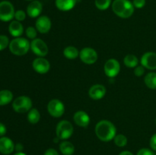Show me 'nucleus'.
I'll return each instance as SVG.
<instances>
[{"label":"nucleus","instance_id":"obj_1","mask_svg":"<svg viewBox=\"0 0 156 155\" xmlns=\"http://www.w3.org/2000/svg\"><path fill=\"white\" fill-rule=\"evenodd\" d=\"M95 134L102 141L108 142L114 138L117 134V129L111 122L108 120H101L95 126Z\"/></svg>","mask_w":156,"mask_h":155},{"label":"nucleus","instance_id":"obj_2","mask_svg":"<svg viewBox=\"0 0 156 155\" xmlns=\"http://www.w3.org/2000/svg\"><path fill=\"white\" fill-rule=\"evenodd\" d=\"M112 10L116 15L121 18H128L134 13V6L129 0H114Z\"/></svg>","mask_w":156,"mask_h":155},{"label":"nucleus","instance_id":"obj_3","mask_svg":"<svg viewBox=\"0 0 156 155\" xmlns=\"http://www.w3.org/2000/svg\"><path fill=\"white\" fill-rule=\"evenodd\" d=\"M11 53L15 56H24L28 53L30 49V43L26 38L16 37L10 41L9 46Z\"/></svg>","mask_w":156,"mask_h":155},{"label":"nucleus","instance_id":"obj_4","mask_svg":"<svg viewBox=\"0 0 156 155\" xmlns=\"http://www.w3.org/2000/svg\"><path fill=\"white\" fill-rule=\"evenodd\" d=\"M73 126L70 122L62 120L56 126V136L59 140H67L73 135Z\"/></svg>","mask_w":156,"mask_h":155},{"label":"nucleus","instance_id":"obj_5","mask_svg":"<svg viewBox=\"0 0 156 155\" xmlns=\"http://www.w3.org/2000/svg\"><path fill=\"white\" fill-rule=\"evenodd\" d=\"M32 107V101L27 96H20L12 102V108L18 113H24L29 112Z\"/></svg>","mask_w":156,"mask_h":155},{"label":"nucleus","instance_id":"obj_6","mask_svg":"<svg viewBox=\"0 0 156 155\" xmlns=\"http://www.w3.org/2000/svg\"><path fill=\"white\" fill-rule=\"evenodd\" d=\"M15 9L10 2L2 1L0 2V21H10L15 18Z\"/></svg>","mask_w":156,"mask_h":155},{"label":"nucleus","instance_id":"obj_7","mask_svg":"<svg viewBox=\"0 0 156 155\" xmlns=\"http://www.w3.org/2000/svg\"><path fill=\"white\" fill-rule=\"evenodd\" d=\"M47 111L51 116L59 118L65 112V106L61 100L53 99L47 104Z\"/></svg>","mask_w":156,"mask_h":155},{"label":"nucleus","instance_id":"obj_8","mask_svg":"<svg viewBox=\"0 0 156 155\" xmlns=\"http://www.w3.org/2000/svg\"><path fill=\"white\" fill-rule=\"evenodd\" d=\"M30 50L39 57H44L48 53V46L43 40L35 38L30 42Z\"/></svg>","mask_w":156,"mask_h":155},{"label":"nucleus","instance_id":"obj_9","mask_svg":"<svg viewBox=\"0 0 156 155\" xmlns=\"http://www.w3.org/2000/svg\"><path fill=\"white\" fill-rule=\"evenodd\" d=\"M79 57L82 62L87 65H91L97 62L98 53L91 47H85L79 52Z\"/></svg>","mask_w":156,"mask_h":155},{"label":"nucleus","instance_id":"obj_10","mask_svg":"<svg viewBox=\"0 0 156 155\" xmlns=\"http://www.w3.org/2000/svg\"><path fill=\"white\" fill-rule=\"evenodd\" d=\"M105 74L109 78H114L120 71V62L115 59H110L105 62L104 66Z\"/></svg>","mask_w":156,"mask_h":155},{"label":"nucleus","instance_id":"obj_11","mask_svg":"<svg viewBox=\"0 0 156 155\" xmlns=\"http://www.w3.org/2000/svg\"><path fill=\"white\" fill-rule=\"evenodd\" d=\"M34 70L39 74H44L49 71L50 68V64L47 59L43 57H39L35 59L32 63Z\"/></svg>","mask_w":156,"mask_h":155},{"label":"nucleus","instance_id":"obj_12","mask_svg":"<svg viewBox=\"0 0 156 155\" xmlns=\"http://www.w3.org/2000/svg\"><path fill=\"white\" fill-rule=\"evenodd\" d=\"M141 65L149 70L156 69V53L154 52H147L141 58Z\"/></svg>","mask_w":156,"mask_h":155},{"label":"nucleus","instance_id":"obj_13","mask_svg":"<svg viewBox=\"0 0 156 155\" xmlns=\"http://www.w3.org/2000/svg\"><path fill=\"white\" fill-rule=\"evenodd\" d=\"M36 29L41 33H47L51 28V21L46 15L40 16L35 23Z\"/></svg>","mask_w":156,"mask_h":155},{"label":"nucleus","instance_id":"obj_14","mask_svg":"<svg viewBox=\"0 0 156 155\" xmlns=\"http://www.w3.org/2000/svg\"><path fill=\"white\" fill-rule=\"evenodd\" d=\"M15 150V144L11 138L8 137L0 138V153L4 155H9Z\"/></svg>","mask_w":156,"mask_h":155},{"label":"nucleus","instance_id":"obj_15","mask_svg":"<svg viewBox=\"0 0 156 155\" xmlns=\"http://www.w3.org/2000/svg\"><path fill=\"white\" fill-rule=\"evenodd\" d=\"M106 94V88L102 84H94L90 88L88 95L93 100H101Z\"/></svg>","mask_w":156,"mask_h":155},{"label":"nucleus","instance_id":"obj_16","mask_svg":"<svg viewBox=\"0 0 156 155\" xmlns=\"http://www.w3.org/2000/svg\"><path fill=\"white\" fill-rule=\"evenodd\" d=\"M43 10L42 3L37 0H34L27 5V14L29 17L32 18L40 16Z\"/></svg>","mask_w":156,"mask_h":155},{"label":"nucleus","instance_id":"obj_17","mask_svg":"<svg viewBox=\"0 0 156 155\" xmlns=\"http://www.w3.org/2000/svg\"><path fill=\"white\" fill-rule=\"evenodd\" d=\"M73 120L77 126L85 128L89 125L90 117L85 111H77L73 115Z\"/></svg>","mask_w":156,"mask_h":155},{"label":"nucleus","instance_id":"obj_18","mask_svg":"<svg viewBox=\"0 0 156 155\" xmlns=\"http://www.w3.org/2000/svg\"><path fill=\"white\" fill-rule=\"evenodd\" d=\"M9 33L14 37H20L24 33V27L20 21H12L9 26Z\"/></svg>","mask_w":156,"mask_h":155},{"label":"nucleus","instance_id":"obj_19","mask_svg":"<svg viewBox=\"0 0 156 155\" xmlns=\"http://www.w3.org/2000/svg\"><path fill=\"white\" fill-rule=\"evenodd\" d=\"M77 0H56V6L59 10L67 12L76 6Z\"/></svg>","mask_w":156,"mask_h":155},{"label":"nucleus","instance_id":"obj_20","mask_svg":"<svg viewBox=\"0 0 156 155\" xmlns=\"http://www.w3.org/2000/svg\"><path fill=\"white\" fill-rule=\"evenodd\" d=\"M59 150L63 155H73L75 152V147L69 141H64L59 144Z\"/></svg>","mask_w":156,"mask_h":155},{"label":"nucleus","instance_id":"obj_21","mask_svg":"<svg viewBox=\"0 0 156 155\" xmlns=\"http://www.w3.org/2000/svg\"><path fill=\"white\" fill-rule=\"evenodd\" d=\"M13 94L9 90L0 91V106H5L12 101Z\"/></svg>","mask_w":156,"mask_h":155},{"label":"nucleus","instance_id":"obj_22","mask_svg":"<svg viewBox=\"0 0 156 155\" xmlns=\"http://www.w3.org/2000/svg\"><path fill=\"white\" fill-rule=\"evenodd\" d=\"M63 55L69 59H76L79 56V52L76 47L73 46H69L64 49Z\"/></svg>","mask_w":156,"mask_h":155},{"label":"nucleus","instance_id":"obj_23","mask_svg":"<svg viewBox=\"0 0 156 155\" xmlns=\"http://www.w3.org/2000/svg\"><path fill=\"white\" fill-rule=\"evenodd\" d=\"M144 81L148 88L152 90H156V73H148L145 77Z\"/></svg>","mask_w":156,"mask_h":155},{"label":"nucleus","instance_id":"obj_24","mask_svg":"<svg viewBox=\"0 0 156 155\" xmlns=\"http://www.w3.org/2000/svg\"><path fill=\"white\" fill-rule=\"evenodd\" d=\"M41 119V113L35 108H31L27 112V120L31 124H36Z\"/></svg>","mask_w":156,"mask_h":155},{"label":"nucleus","instance_id":"obj_25","mask_svg":"<svg viewBox=\"0 0 156 155\" xmlns=\"http://www.w3.org/2000/svg\"><path fill=\"white\" fill-rule=\"evenodd\" d=\"M123 62H124V65L128 68H136L139 64V59L134 55L129 54L125 56Z\"/></svg>","mask_w":156,"mask_h":155},{"label":"nucleus","instance_id":"obj_26","mask_svg":"<svg viewBox=\"0 0 156 155\" xmlns=\"http://www.w3.org/2000/svg\"><path fill=\"white\" fill-rule=\"evenodd\" d=\"M114 144L117 146V147H123L127 144V138L124 135H117L114 138Z\"/></svg>","mask_w":156,"mask_h":155},{"label":"nucleus","instance_id":"obj_27","mask_svg":"<svg viewBox=\"0 0 156 155\" xmlns=\"http://www.w3.org/2000/svg\"><path fill=\"white\" fill-rule=\"evenodd\" d=\"M94 4L98 9L104 11L109 8L111 4V0H95Z\"/></svg>","mask_w":156,"mask_h":155},{"label":"nucleus","instance_id":"obj_28","mask_svg":"<svg viewBox=\"0 0 156 155\" xmlns=\"http://www.w3.org/2000/svg\"><path fill=\"white\" fill-rule=\"evenodd\" d=\"M10 41L9 37L5 35H0V51L4 50L9 46Z\"/></svg>","mask_w":156,"mask_h":155},{"label":"nucleus","instance_id":"obj_29","mask_svg":"<svg viewBox=\"0 0 156 155\" xmlns=\"http://www.w3.org/2000/svg\"><path fill=\"white\" fill-rule=\"evenodd\" d=\"M26 35H27V37L29 39H31V40H34L37 36V29L36 27H28L27 29H26V31H25Z\"/></svg>","mask_w":156,"mask_h":155},{"label":"nucleus","instance_id":"obj_30","mask_svg":"<svg viewBox=\"0 0 156 155\" xmlns=\"http://www.w3.org/2000/svg\"><path fill=\"white\" fill-rule=\"evenodd\" d=\"M26 14L23 10H18L15 13V18L18 21H22L25 19Z\"/></svg>","mask_w":156,"mask_h":155},{"label":"nucleus","instance_id":"obj_31","mask_svg":"<svg viewBox=\"0 0 156 155\" xmlns=\"http://www.w3.org/2000/svg\"><path fill=\"white\" fill-rule=\"evenodd\" d=\"M145 73V68L143 65H137L134 69V74L137 77H141Z\"/></svg>","mask_w":156,"mask_h":155},{"label":"nucleus","instance_id":"obj_32","mask_svg":"<svg viewBox=\"0 0 156 155\" xmlns=\"http://www.w3.org/2000/svg\"><path fill=\"white\" fill-rule=\"evenodd\" d=\"M136 155H155V153L151 149L142 148L137 152Z\"/></svg>","mask_w":156,"mask_h":155},{"label":"nucleus","instance_id":"obj_33","mask_svg":"<svg viewBox=\"0 0 156 155\" xmlns=\"http://www.w3.org/2000/svg\"><path fill=\"white\" fill-rule=\"evenodd\" d=\"M133 4L134 7L136 9H142L146 5V0H133Z\"/></svg>","mask_w":156,"mask_h":155},{"label":"nucleus","instance_id":"obj_34","mask_svg":"<svg viewBox=\"0 0 156 155\" xmlns=\"http://www.w3.org/2000/svg\"><path fill=\"white\" fill-rule=\"evenodd\" d=\"M149 144H150V147L152 148V150L156 151V133L151 137Z\"/></svg>","mask_w":156,"mask_h":155},{"label":"nucleus","instance_id":"obj_35","mask_svg":"<svg viewBox=\"0 0 156 155\" xmlns=\"http://www.w3.org/2000/svg\"><path fill=\"white\" fill-rule=\"evenodd\" d=\"M44 155H59L57 150L53 148H49L45 151Z\"/></svg>","mask_w":156,"mask_h":155},{"label":"nucleus","instance_id":"obj_36","mask_svg":"<svg viewBox=\"0 0 156 155\" xmlns=\"http://www.w3.org/2000/svg\"><path fill=\"white\" fill-rule=\"evenodd\" d=\"M7 132V129L6 126L3 123L0 122V137H3Z\"/></svg>","mask_w":156,"mask_h":155},{"label":"nucleus","instance_id":"obj_37","mask_svg":"<svg viewBox=\"0 0 156 155\" xmlns=\"http://www.w3.org/2000/svg\"><path fill=\"white\" fill-rule=\"evenodd\" d=\"M23 147H23L22 144L18 143V144H16L15 145V150H17V152H22Z\"/></svg>","mask_w":156,"mask_h":155},{"label":"nucleus","instance_id":"obj_38","mask_svg":"<svg viewBox=\"0 0 156 155\" xmlns=\"http://www.w3.org/2000/svg\"><path fill=\"white\" fill-rule=\"evenodd\" d=\"M119 155H133V153L129 150H124V151H122Z\"/></svg>","mask_w":156,"mask_h":155},{"label":"nucleus","instance_id":"obj_39","mask_svg":"<svg viewBox=\"0 0 156 155\" xmlns=\"http://www.w3.org/2000/svg\"><path fill=\"white\" fill-rule=\"evenodd\" d=\"M14 155H26V154L24 153H23V152H17V153H15Z\"/></svg>","mask_w":156,"mask_h":155},{"label":"nucleus","instance_id":"obj_40","mask_svg":"<svg viewBox=\"0 0 156 155\" xmlns=\"http://www.w3.org/2000/svg\"><path fill=\"white\" fill-rule=\"evenodd\" d=\"M27 1H31L32 2V1H34V0H27Z\"/></svg>","mask_w":156,"mask_h":155},{"label":"nucleus","instance_id":"obj_41","mask_svg":"<svg viewBox=\"0 0 156 155\" xmlns=\"http://www.w3.org/2000/svg\"><path fill=\"white\" fill-rule=\"evenodd\" d=\"M155 123H156V119H155Z\"/></svg>","mask_w":156,"mask_h":155},{"label":"nucleus","instance_id":"obj_42","mask_svg":"<svg viewBox=\"0 0 156 155\" xmlns=\"http://www.w3.org/2000/svg\"><path fill=\"white\" fill-rule=\"evenodd\" d=\"M155 155H156V154H155Z\"/></svg>","mask_w":156,"mask_h":155}]
</instances>
